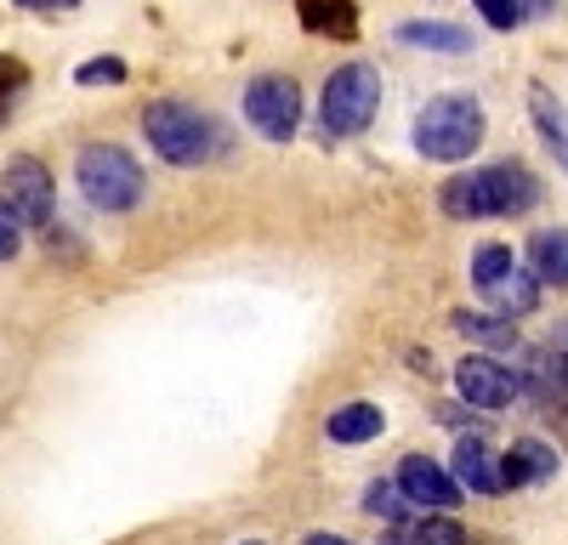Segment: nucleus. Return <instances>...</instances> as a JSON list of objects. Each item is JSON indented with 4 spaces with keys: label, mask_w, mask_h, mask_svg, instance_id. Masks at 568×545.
Masks as SVG:
<instances>
[{
    "label": "nucleus",
    "mask_w": 568,
    "mask_h": 545,
    "mask_svg": "<svg viewBox=\"0 0 568 545\" xmlns=\"http://www.w3.org/2000/svg\"><path fill=\"white\" fill-rule=\"evenodd\" d=\"M296 18H302L307 34H324V40H353L358 34L353 0H296Z\"/></svg>",
    "instance_id": "ddd939ff"
},
{
    "label": "nucleus",
    "mask_w": 568,
    "mask_h": 545,
    "mask_svg": "<svg viewBox=\"0 0 568 545\" xmlns=\"http://www.w3.org/2000/svg\"><path fill=\"white\" fill-rule=\"evenodd\" d=\"M324 432L329 443H369L387 432V415H382V403H342V409H329Z\"/></svg>",
    "instance_id": "2eb2a0df"
},
{
    "label": "nucleus",
    "mask_w": 568,
    "mask_h": 545,
    "mask_svg": "<svg viewBox=\"0 0 568 545\" xmlns=\"http://www.w3.org/2000/svg\"><path fill=\"white\" fill-rule=\"evenodd\" d=\"M409 545H466V528L455 517H420L409 528Z\"/></svg>",
    "instance_id": "4be33fe9"
},
{
    "label": "nucleus",
    "mask_w": 568,
    "mask_h": 545,
    "mask_svg": "<svg viewBox=\"0 0 568 545\" xmlns=\"http://www.w3.org/2000/svg\"><path fill=\"white\" fill-rule=\"evenodd\" d=\"M449 325L466 336V341H478V347H489V352H511L517 347V318H500V312H455Z\"/></svg>",
    "instance_id": "dca6fc26"
},
{
    "label": "nucleus",
    "mask_w": 568,
    "mask_h": 545,
    "mask_svg": "<svg viewBox=\"0 0 568 545\" xmlns=\"http://www.w3.org/2000/svg\"><path fill=\"white\" fill-rule=\"evenodd\" d=\"M307 545H353V539H342V534H307Z\"/></svg>",
    "instance_id": "c85d7f7f"
},
{
    "label": "nucleus",
    "mask_w": 568,
    "mask_h": 545,
    "mask_svg": "<svg viewBox=\"0 0 568 545\" xmlns=\"http://www.w3.org/2000/svg\"><path fill=\"white\" fill-rule=\"evenodd\" d=\"M529 114H535V125H540V136H546L551 160L568 171V109L551 97L546 85H535V91H529Z\"/></svg>",
    "instance_id": "f3484780"
},
{
    "label": "nucleus",
    "mask_w": 568,
    "mask_h": 545,
    "mask_svg": "<svg viewBox=\"0 0 568 545\" xmlns=\"http://www.w3.org/2000/svg\"><path fill=\"white\" fill-rule=\"evenodd\" d=\"M524 7H529V18H551V12H557V0H524Z\"/></svg>",
    "instance_id": "cd10ccee"
},
{
    "label": "nucleus",
    "mask_w": 568,
    "mask_h": 545,
    "mask_svg": "<svg viewBox=\"0 0 568 545\" xmlns=\"http://www.w3.org/2000/svg\"><path fill=\"white\" fill-rule=\"evenodd\" d=\"M557 477V449L540 443V438H517L506 454H500V483L506 489H524V483H546Z\"/></svg>",
    "instance_id": "9b49d317"
},
{
    "label": "nucleus",
    "mask_w": 568,
    "mask_h": 545,
    "mask_svg": "<svg viewBox=\"0 0 568 545\" xmlns=\"http://www.w3.org/2000/svg\"><path fill=\"white\" fill-rule=\"evenodd\" d=\"M245 120L267 136V143H291L302 125V85L291 74H256L245 85Z\"/></svg>",
    "instance_id": "423d86ee"
},
{
    "label": "nucleus",
    "mask_w": 568,
    "mask_h": 545,
    "mask_svg": "<svg viewBox=\"0 0 568 545\" xmlns=\"http://www.w3.org/2000/svg\"><path fill=\"white\" fill-rule=\"evenodd\" d=\"M382 114V74L375 63H342L318 91V131L324 136H364Z\"/></svg>",
    "instance_id": "7ed1b4c3"
},
{
    "label": "nucleus",
    "mask_w": 568,
    "mask_h": 545,
    "mask_svg": "<svg viewBox=\"0 0 568 545\" xmlns=\"http://www.w3.org/2000/svg\"><path fill=\"white\" fill-rule=\"evenodd\" d=\"M511 267H517L511 245H484L478 256H471V285H478V290H489V285H500V279H506Z\"/></svg>",
    "instance_id": "412c9836"
},
{
    "label": "nucleus",
    "mask_w": 568,
    "mask_h": 545,
    "mask_svg": "<svg viewBox=\"0 0 568 545\" xmlns=\"http://www.w3.org/2000/svg\"><path fill=\"white\" fill-rule=\"evenodd\" d=\"M449 472H455V483H460V489H471V494H500V489H506V483H500V454H495L478 432L455 443Z\"/></svg>",
    "instance_id": "9d476101"
},
{
    "label": "nucleus",
    "mask_w": 568,
    "mask_h": 545,
    "mask_svg": "<svg viewBox=\"0 0 568 545\" xmlns=\"http://www.w3.org/2000/svg\"><path fill=\"white\" fill-rule=\"evenodd\" d=\"M18 250H23V222L12 216L7 199H0V261H12Z\"/></svg>",
    "instance_id": "393cba45"
},
{
    "label": "nucleus",
    "mask_w": 568,
    "mask_h": 545,
    "mask_svg": "<svg viewBox=\"0 0 568 545\" xmlns=\"http://www.w3.org/2000/svg\"><path fill=\"white\" fill-rule=\"evenodd\" d=\"M245 545H262V539H245Z\"/></svg>",
    "instance_id": "7c9ffc66"
},
{
    "label": "nucleus",
    "mask_w": 568,
    "mask_h": 545,
    "mask_svg": "<svg viewBox=\"0 0 568 545\" xmlns=\"http://www.w3.org/2000/svg\"><path fill=\"white\" fill-rule=\"evenodd\" d=\"M529 272L551 290H568V227H540L529 239Z\"/></svg>",
    "instance_id": "4468645a"
},
{
    "label": "nucleus",
    "mask_w": 568,
    "mask_h": 545,
    "mask_svg": "<svg viewBox=\"0 0 568 545\" xmlns=\"http://www.w3.org/2000/svg\"><path fill=\"white\" fill-rule=\"evenodd\" d=\"M131 69H125V58H91V63H80L74 69V80L80 85H120Z\"/></svg>",
    "instance_id": "b1692460"
},
{
    "label": "nucleus",
    "mask_w": 568,
    "mask_h": 545,
    "mask_svg": "<svg viewBox=\"0 0 568 545\" xmlns=\"http://www.w3.org/2000/svg\"><path fill=\"white\" fill-rule=\"evenodd\" d=\"M382 545H409V534H387V539H382Z\"/></svg>",
    "instance_id": "c756f323"
},
{
    "label": "nucleus",
    "mask_w": 568,
    "mask_h": 545,
    "mask_svg": "<svg viewBox=\"0 0 568 545\" xmlns=\"http://www.w3.org/2000/svg\"><path fill=\"white\" fill-rule=\"evenodd\" d=\"M0 199L12 205V216L23 227H45L58 210V182L52 171H45V160L34 154H12L7 165H0Z\"/></svg>",
    "instance_id": "39448f33"
},
{
    "label": "nucleus",
    "mask_w": 568,
    "mask_h": 545,
    "mask_svg": "<svg viewBox=\"0 0 568 545\" xmlns=\"http://www.w3.org/2000/svg\"><path fill=\"white\" fill-rule=\"evenodd\" d=\"M364 512L382 517V523H404L415 506H409V494H404L398 477H393V483H369V489H364Z\"/></svg>",
    "instance_id": "aec40b11"
},
{
    "label": "nucleus",
    "mask_w": 568,
    "mask_h": 545,
    "mask_svg": "<svg viewBox=\"0 0 568 545\" xmlns=\"http://www.w3.org/2000/svg\"><path fill=\"white\" fill-rule=\"evenodd\" d=\"M438 210H444L449 222H478V216H489V210H484V188H478V171L449 176L444 188H438Z\"/></svg>",
    "instance_id": "a211bd4d"
},
{
    "label": "nucleus",
    "mask_w": 568,
    "mask_h": 545,
    "mask_svg": "<svg viewBox=\"0 0 568 545\" xmlns=\"http://www.w3.org/2000/svg\"><path fill=\"white\" fill-rule=\"evenodd\" d=\"M455 392H460L471 409H511V398H524V381H517L500 358L466 352V358L455 363Z\"/></svg>",
    "instance_id": "6e6552de"
},
{
    "label": "nucleus",
    "mask_w": 568,
    "mask_h": 545,
    "mask_svg": "<svg viewBox=\"0 0 568 545\" xmlns=\"http://www.w3.org/2000/svg\"><path fill=\"white\" fill-rule=\"evenodd\" d=\"M540 290H546V285L535 279V272H529L524 261H517L500 285H489V290H484V301H489L500 318H529V312L540 307Z\"/></svg>",
    "instance_id": "f8f14e48"
},
{
    "label": "nucleus",
    "mask_w": 568,
    "mask_h": 545,
    "mask_svg": "<svg viewBox=\"0 0 568 545\" xmlns=\"http://www.w3.org/2000/svg\"><path fill=\"white\" fill-rule=\"evenodd\" d=\"M74 182H80L85 205H98V210H109V216L136 210L142 194H149V176H142L136 154L120 148V143H85V148L74 154Z\"/></svg>",
    "instance_id": "f03ea898"
},
{
    "label": "nucleus",
    "mask_w": 568,
    "mask_h": 545,
    "mask_svg": "<svg viewBox=\"0 0 568 545\" xmlns=\"http://www.w3.org/2000/svg\"><path fill=\"white\" fill-rule=\"evenodd\" d=\"M398 489L409 494V506H426V512H449L460 506V483L449 466H438L433 454H404L398 461Z\"/></svg>",
    "instance_id": "1a4fd4ad"
},
{
    "label": "nucleus",
    "mask_w": 568,
    "mask_h": 545,
    "mask_svg": "<svg viewBox=\"0 0 568 545\" xmlns=\"http://www.w3.org/2000/svg\"><path fill=\"white\" fill-rule=\"evenodd\" d=\"M142 136H149V148L165 165H205L216 148V125L182 97H160L142 109Z\"/></svg>",
    "instance_id": "20e7f679"
},
{
    "label": "nucleus",
    "mask_w": 568,
    "mask_h": 545,
    "mask_svg": "<svg viewBox=\"0 0 568 545\" xmlns=\"http://www.w3.org/2000/svg\"><path fill=\"white\" fill-rule=\"evenodd\" d=\"M471 7L484 12L489 29H524V23H529V7H524V0H471Z\"/></svg>",
    "instance_id": "5701e85b"
},
{
    "label": "nucleus",
    "mask_w": 568,
    "mask_h": 545,
    "mask_svg": "<svg viewBox=\"0 0 568 545\" xmlns=\"http://www.w3.org/2000/svg\"><path fill=\"white\" fill-rule=\"evenodd\" d=\"M478 188H484V210L489 216H529L546 199V182L524 165V160H495L478 171Z\"/></svg>",
    "instance_id": "0eeeda50"
},
{
    "label": "nucleus",
    "mask_w": 568,
    "mask_h": 545,
    "mask_svg": "<svg viewBox=\"0 0 568 545\" xmlns=\"http://www.w3.org/2000/svg\"><path fill=\"white\" fill-rule=\"evenodd\" d=\"M484 103L471 91H444L415 114V154L420 160H438V165H460L484 148Z\"/></svg>",
    "instance_id": "f257e3e1"
},
{
    "label": "nucleus",
    "mask_w": 568,
    "mask_h": 545,
    "mask_svg": "<svg viewBox=\"0 0 568 545\" xmlns=\"http://www.w3.org/2000/svg\"><path fill=\"white\" fill-rule=\"evenodd\" d=\"M23 80H29V69H23L18 58H0V97H12Z\"/></svg>",
    "instance_id": "a878e982"
},
{
    "label": "nucleus",
    "mask_w": 568,
    "mask_h": 545,
    "mask_svg": "<svg viewBox=\"0 0 568 545\" xmlns=\"http://www.w3.org/2000/svg\"><path fill=\"white\" fill-rule=\"evenodd\" d=\"M12 7H23V12H69V7H80V0H12Z\"/></svg>",
    "instance_id": "bb28decb"
},
{
    "label": "nucleus",
    "mask_w": 568,
    "mask_h": 545,
    "mask_svg": "<svg viewBox=\"0 0 568 545\" xmlns=\"http://www.w3.org/2000/svg\"><path fill=\"white\" fill-rule=\"evenodd\" d=\"M398 40L404 45H426V52H449V58L471 52V34L455 29V23H398Z\"/></svg>",
    "instance_id": "6ab92c4d"
}]
</instances>
